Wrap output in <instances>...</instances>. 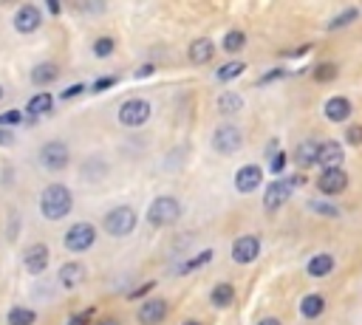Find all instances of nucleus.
I'll list each match as a JSON object with an SVG mask.
<instances>
[{"mask_svg":"<svg viewBox=\"0 0 362 325\" xmlns=\"http://www.w3.org/2000/svg\"><path fill=\"white\" fill-rule=\"evenodd\" d=\"M116 79L113 76H105V79H99V82H93V90H105V88H110Z\"/></svg>","mask_w":362,"mask_h":325,"instance_id":"obj_43","label":"nucleus"},{"mask_svg":"<svg viewBox=\"0 0 362 325\" xmlns=\"http://www.w3.org/2000/svg\"><path fill=\"white\" fill-rule=\"evenodd\" d=\"M345 141H348L351 147L362 144V124H351V127L345 130Z\"/></svg>","mask_w":362,"mask_h":325,"instance_id":"obj_34","label":"nucleus"},{"mask_svg":"<svg viewBox=\"0 0 362 325\" xmlns=\"http://www.w3.org/2000/svg\"><path fill=\"white\" fill-rule=\"evenodd\" d=\"M215 107H218V113H221V116L240 113V107H243V96H240V93H235V90H223V93L218 96Z\"/></svg>","mask_w":362,"mask_h":325,"instance_id":"obj_19","label":"nucleus"},{"mask_svg":"<svg viewBox=\"0 0 362 325\" xmlns=\"http://www.w3.org/2000/svg\"><path fill=\"white\" fill-rule=\"evenodd\" d=\"M305 271H308V277H328L331 271H334V257L331 254H314L311 260H308V266H305Z\"/></svg>","mask_w":362,"mask_h":325,"instance_id":"obj_21","label":"nucleus"},{"mask_svg":"<svg viewBox=\"0 0 362 325\" xmlns=\"http://www.w3.org/2000/svg\"><path fill=\"white\" fill-rule=\"evenodd\" d=\"M212 54H215V42H212V40H206V37L192 40V42H189V48H187V57H189V62H192V65H206V62L212 59Z\"/></svg>","mask_w":362,"mask_h":325,"instance_id":"obj_16","label":"nucleus"},{"mask_svg":"<svg viewBox=\"0 0 362 325\" xmlns=\"http://www.w3.org/2000/svg\"><path fill=\"white\" fill-rule=\"evenodd\" d=\"M105 172H107V167H105V161L102 158H96V155H90L85 164H82V175L93 184V181H102L105 178Z\"/></svg>","mask_w":362,"mask_h":325,"instance_id":"obj_26","label":"nucleus"},{"mask_svg":"<svg viewBox=\"0 0 362 325\" xmlns=\"http://www.w3.org/2000/svg\"><path fill=\"white\" fill-rule=\"evenodd\" d=\"M11 25H14L17 34H34V31L42 25V14H40V8H37L34 3H25V6H20V8L14 11Z\"/></svg>","mask_w":362,"mask_h":325,"instance_id":"obj_8","label":"nucleus"},{"mask_svg":"<svg viewBox=\"0 0 362 325\" xmlns=\"http://www.w3.org/2000/svg\"><path fill=\"white\" fill-rule=\"evenodd\" d=\"M181 325H201V322H195V319H187V322H181Z\"/></svg>","mask_w":362,"mask_h":325,"instance_id":"obj_48","label":"nucleus"},{"mask_svg":"<svg viewBox=\"0 0 362 325\" xmlns=\"http://www.w3.org/2000/svg\"><path fill=\"white\" fill-rule=\"evenodd\" d=\"M334 76H337V68L334 65H317V71H314V79L317 82H328Z\"/></svg>","mask_w":362,"mask_h":325,"instance_id":"obj_33","label":"nucleus"},{"mask_svg":"<svg viewBox=\"0 0 362 325\" xmlns=\"http://www.w3.org/2000/svg\"><path fill=\"white\" fill-rule=\"evenodd\" d=\"M113 48H116L113 37H96V40H93V54H96L99 59H102V57H110Z\"/></svg>","mask_w":362,"mask_h":325,"instance_id":"obj_31","label":"nucleus"},{"mask_svg":"<svg viewBox=\"0 0 362 325\" xmlns=\"http://www.w3.org/2000/svg\"><path fill=\"white\" fill-rule=\"evenodd\" d=\"M322 311H325V297H322V294H305V297L300 300V314H303V317L317 319Z\"/></svg>","mask_w":362,"mask_h":325,"instance_id":"obj_22","label":"nucleus"},{"mask_svg":"<svg viewBox=\"0 0 362 325\" xmlns=\"http://www.w3.org/2000/svg\"><path fill=\"white\" fill-rule=\"evenodd\" d=\"M342 158H345V153L337 141H325L317 150V164H322V170H337L342 164Z\"/></svg>","mask_w":362,"mask_h":325,"instance_id":"obj_15","label":"nucleus"},{"mask_svg":"<svg viewBox=\"0 0 362 325\" xmlns=\"http://www.w3.org/2000/svg\"><path fill=\"white\" fill-rule=\"evenodd\" d=\"M243 71H246V65H243L240 59H238V62H226L223 68L215 71V79H218V82H229V79H238Z\"/></svg>","mask_w":362,"mask_h":325,"instance_id":"obj_30","label":"nucleus"},{"mask_svg":"<svg viewBox=\"0 0 362 325\" xmlns=\"http://www.w3.org/2000/svg\"><path fill=\"white\" fill-rule=\"evenodd\" d=\"M40 164H42V170H48V172H62L68 164H71V150H68V144L65 141H48V144H42V150H40Z\"/></svg>","mask_w":362,"mask_h":325,"instance_id":"obj_6","label":"nucleus"},{"mask_svg":"<svg viewBox=\"0 0 362 325\" xmlns=\"http://www.w3.org/2000/svg\"><path fill=\"white\" fill-rule=\"evenodd\" d=\"M260 181H263V170H260L257 164H243V167L235 172V189L243 192V195L255 192V189L260 187Z\"/></svg>","mask_w":362,"mask_h":325,"instance_id":"obj_10","label":"nucleus"},{"mask_svg":"<svg viewBox=\"0 0 362 325\" xmlns=\"http://www.w3.org/2000/svg\"><path fill=\"white\" fill-rule=\"evenodd\" d=\"M59 76V68L54 65V62H40V65H34V71H31V82L34 85H48V82H54Z\"/></svg>","mask_w":362,"mask_h":325,"instance_id":"obj_24","label":"nucleus"},{"mask_svg":"<svg viewBox=\"0 0 362 325\" xmlns=\"http://www.w3.org/2000/svg\"><path fill=\"white\" fill-rule=\"evenodd\" d=\"M167 317V302L153 297L139 308V325H161Z\"/></svg>","mask_w":362,"mask_h":325,"instance_id":"obj_14","label":"nucleus"},{"mask_svg":"<svg viewBox=\"0 0 362 325\" xmlns=\"http://www.w3.org/2000/svg\"><path fill=\"white\" fill-rule=\"evenodd\" d=\"M71 209H74V195H71V189L65 184H48L42 189V195H40V212H42L45 220H54L57 223V220L68 218Z\"/></svg>","mask_w":362,"mask_h":325,"instance_id":"obj_1","label":"nucleus"},{"mask_svg":"<svg viewBox=\"0 0 362 325\" xmlns=\"http://www.w3.org/2000/svg\"><path fill=\"white\" fill-rule=\"evenodd\" d=\"M90 317H93V308L79 311V314H74V317L68 319V325H88V322H90Z\"/></svg>","mask_w":362,"mask_h":325,"instance_id":"obj_36","label":"nucleus"},{"mask_svg":"<svg viewBox=\"0 0 362 325\" xmlns=\"http://www.w3.org/2000/svg\"><path fill=\"white\" fill-rule=\"evenodd\" d=\"M286 161H288V155H286V153H274V155H272V164H269V167H272V172H274V175H280V172L286 170Z\"/></svg>","mask_w":362,"mask_h":325,"instance_id":"obj_35","label":"nucleus"},{"mask_svg":"<svg viewBox=\"0 0 362 325\" xmlns=\"http://www.w3.org/2000/svg\"><path fill=\"white\" fill-rule=\"evenodd\" d=\"M20 122H23V113L20 110H8V113L0 116V124H20Z\"/></svg>","mask_w":362,"mask_h":325,"instance_id":"obj_37","label":"nucleus"},{"mask_svg":"<svg viewBox=\"0 0 362 325\" xmlns=\"http://www.w3.org/2000/svg\"><path fill=\"white\" fill-rule=\"evenodd\" d=\"M291 198V184L283 178V181H272L269 187H266V192H263V206L269 209V212H274V209H280L286 201Z\"/></svg>","mask_w":362,"mask_h":325,"instance_id":"obj_12","label":"nucleus"},{"mask_svg":"<svg viewBox=\"0 0 362 325\" xmlns=\"http://www.w3.org/2000/svg\"><path fill=\"white\" fill-rule=\"evenodd\" d=\"M317 187H320L322 195H339L348 187V172L339 170V167L337 170H322V175L317 178Z\"/></svg>","mask_w":362,"mask_h":325,"instance_id":"obj_11","label":"nucleus"},{"mask_svg":"<svg viewBox=\"0 0 362 325\" xmlns=\"http://www.w3.org/2000/svg\"><path fill=\"white\" fill-rule=\"evenodd\" d=\"M136 209L133 206H113L105 218H102V229H105V235H110V237H127V235H133V229H136Z\"/></svg>","mask_w":362,"mask_h":325,"instance_id":"obj_2","label":"nucleus"},{"mask_svg":"<svg viewBox=\"0 0 362 325\" xmlns=\"http://www.w3.org/2000/svg\"><path fill=\"white\" fill-rule=\"evenodd\" d=\"M8 144H14V133L0 127V147H8Z\"/></svg>","mask_w":362,"mask_h":325,"instance_id":"obj_41","label":"nucleus"},{"mask_svg":"<svg viewBox=\"0 0 362 325\" xmlns=\"http://www.w3.org/2000/svg\"><path fill=\"white\" fill-rule=\"evenodd\" d=\"M6 322H8V325H34V322H37V314H34L31 308L17 305V308H11V311H8Z\"/></svg>","mask_w":362,"mask_h":325,"instance_id":"obj_29","label":"nucleus"},{"mask_svg":"<svg viewBox=\"0 0 362 325\" xmlns=\"http://www.w3.org/2000/svg\"><path fill=\"white\" fill-rule=\"evenodd\" d=\"M0 99H3V85H0Z\"/></svg>","mask_w":362,"mask_h":325,"instance_id":"obj_49","label":"nucleus"},{"mask_svg":"<svg viewBox=\"0 0 362 325\" xmlns=\"http://www.w3.org/2000/svg\"><path fill=\"white\" fill-rule=\"evenodd\" d=\"M178 215H181V203H178V198H173V195H158V198L147 206V223L156 226V229L175 223Z\"/></svg>","mask_w":362,"mask_h":325,"instance_id":"obj_3","label":"nucleus"},{"mask_svg":"<svg viewBox=\"0 0 362 325\" xmlns=\"http://www.w3.org/2000/svg\"><path fill=\"white\" fill-rule=\"evenodd\" d=\"M153 73V65H141L139 71H136V76H150Z\"/></svg>","mask_w":362,"mask_h":325,"instance_id":"obj_44","label":"nucleus"},{"mask_svg":"<svg viewBox=\"0 0 362 325\" xmlns=\"http://www.w3.org/2000/svg\"><path fill=\"white\" fill-rule=\"evenodd\" d=\"M96 325H119V319H113V317H102Z\"/></svg>","mask_w":362,"mask_h":325,"instance_id":"obj_45","label":"nucleus"},{"mask_svg":"<svg viewBox=\"0 0 362 325\" xmlns=\"http://www.w3.org/2000/svg\"><path fill=\"white\" fill-rule=\"evenodd\" d=\"M153 285H156L153 280H150V283H144V285H139L136 291H130V294H127V300H139V297H144L147 291H153Z\"/></svg>","mask_w":362,"mask_h":325,"instance_id":"obj_40","label":"nucleus"},{"mask_svg":"<svg viewBox=\"0 0 362 325\" xmlns=\"http://www.w3.org/2000/svg\"><path fill=\"white\" fill-rule=\"evenodd\" d=\"M240 147H243V136H240L238 127H232V124L215 127V133H212V150H215V153L232 155V153H238Z\"/></svg>","mask_w":362,"mask_h":325,"instance_id":"obj_7","label":"nucleus"},{"mask_svg":"<svg viewBox=\"0 0 362 325\" xmlns=\"http://www.w3.org/2000/svg\"><path fill=\"white\" fill-rule=\"evenodd\" d=\"M82 90H85V85H82V82H79V85H68V88L59 93V99H74V96H76V93H82Z\"/></svg>","mask_w":362,"mask_h":325,"instance_id":"obj_38","label":"nucleus"},{"mask_svg":"<svg viewBox=\"0 0 362 325\" xmlns=\"http://www.w3.org/2000/svg\"><path fill=\"white\" fill-rule=\"evenodd\" d=\"M57 280H59V285L62 288H76L82 280H85V266L82 263H62L59 266V271H57Z\"/></svg>","mask_w":362,"mask_h":325,"instance_id":"obj_17","label":"nucleus"},{"mask_svg":"<svg viewBox=\"0 0 362 325\" xmlns=\"http://www.w3.org/2000/svg\"><path fill=\"white\" fill-rule=\"evenodd\" d=\"M311 209H314V212H322V215H339L337 206H331V203L325 206V203H320V201H311Z\"/></svg>","mask_w":362,"mask_h":325,"instance_id":"obj_39","label":"nucleus"},{"mask_svg":"<svg viewBox=\"0 0 362 325\" xmlns=\"http://www.w3.org/2000/svg\"><path fill=\"white\" fill-rule=\"evenodd\" d=\"M221 48L229 51V54H238L240 48H246V34L238 31V28H235V31H226L223 40H221Z\"/></svg>","mask_w":362,"mask_h":325,"instance_id":"obj_27","label":"nucleus"},{"mask_svg":"<svg viewBox=\"0 0 362 325\" xmlns=\"http://www.w3.org/2000/svg\"><path fill=\"white\" fill-rule=\"evenodd\" d=\"M257 325H280V319H274V317H269V319H260Z\"/></svg>","mask_w":362,"mask_h":325,"instance_id":"obj_47","label":"nucleus"},{"mask_svg":"<svg viewBox=\"0 0 362 325\" xmlns=\"http://www.w3.org/2000/svg\"><path fill=\"white\" fill-rule=\"evenodd\" d=\"M212 257H215V252H212V249H204V252H198L195 257H189L187 263H181V266H178V274H189V271H195V268L206 266Z\"/></svg>","mask_w":362,"mask_h":325,"instance_id":"obj_28","label":"nucleus"},{"mask_svg":"<svg viewBox=\"0 0 362 325\" xmlns=\"http://www.w3.org/2000/svg\"><path fill=\"white\" fill-rule=\"evenodd\" d=\"M48 11H51V14H59V11H62V6H59V3H54V0H51V3H48Z\"/></svg>","mask_w":362,"mask_h":325,"instance_id":"obj_46","label":"nucleus"},{"mask_svg":"<svg viewBox=\"0 0 362 325\" xmlns=\"http://www.w3.org/2000/svg\"><path fill=\"white\" fill-rule=\"evenodd\" d=\"M322 113L328 122H345L351 116V102L345 96H331L325 105H322Z\"/></svg>","mask_w":362,"mask_h":325,"instance_id":"obj_18","label":"nucleus"},{"mask_svg":"<svg viewBox=\"0 0 362 325\" xmlns=\"http://www.w3.org/2000/svg\"><path fill=\"white\" fill-rule=\"evenodd\" d=\"M260 257V237L255 235H240L235 243H232V260L238 266H246V263H255Z\"/></svg>","mask_w":362,"mask_h":325,"instance_id":"obj_9","label":"nucleus"},{"mask_svg":"<svg viewBox=\"0 0 362 325\" xmlns=\"http://www.w3.org/2000/svg\"><path fill=\"white\" fill-rule=\"evenodd\" d=\"M317 150H320V144H317L314 138L300 141V144H297V150H294V161H297L303 170H308L311 164H317Z\"/></svg>","mask_w":362,"mask_h":325,"instance_id":"obj_20","label":"nucleus"},{"mask_svg":"<svg viewBox=\"0 0 362 325\" xmlns=\"http://www.w3.org/2000/svg\"><path fill=\"white\" fill-rule=\"evenodd\" d=\"M150 116H153V105L147 99H127L119 107V124L124 127H141L150 122Z\"/></svg>","mask_w":362,"mask_h":325,"instance_id":"obj_5","label":"nucleus"},{"mask_svg":"<svg viewBox=\"0 0 362 325\" xmlns=\"http://www.w3.org/2000/svg\"><path fill=\"white\" fill-rule=\"evenodd\" d=\"M51 107H54V96L42 90V93H34V96L28 99L25 113H31V116H42V113H51Z\"/></svg>","mask_w":362,"mask_h":325,"instance_id":"obj_23","label":"nucleus"},{"mask_svg":"<svg viewBox=\"0 0 362 325\" xmlns=\"http://www.w3.org/2000/svg\"><path fill=\"white\" fill-rule=\"evenodd\" d=\"M232 300H235V288L229 283H218L212 288V294H209V302L215 308H226V305H232Z\"/></svg>","mask_w":362,"mask_h":325,"instance_id":"obj_25","label":"nucleus"},{"mask_svg":"<svg viewBox=\"0 0 362 325\" xmlns=\"http://www.w3.org/2000/svg\"><path fill=\"white\" fill-rule=\"evenodd\" d=\"M93 240H96V226L88 223V220H79V223H74V226L65 232L62 246H65L68 252H74V254H82V252H88V249L93 246Z\"/></svg>","mask_w":362,"mask_h":325,"instance_id":"obj_4","label":"nucleus"},{"mask_svg":"<svg viewBox=\"0 0 362 325\" xmlns=\"http://www.w3.org/2000/svg\"><path fill=\"white\" fill-rule=\"evenodd\" d=\"M23 266H25V271L28 274H42L45 271V266H48V246L45 243H34V246H28L25 252H23Z\"/></svg>","mask_w":362,"mask_h":325,"instance_id":"obj_13","label":"nucleus"},{"mask_svg":"<svg viewBox=\"0 0 362 325\" xmlns=\"http://www.w3.org/2000/svg\"><path fill=\"white\" fill-rule=\"evenodd\" d=\"M283 73H286L283 68H274V71H269L266 76H260V82H263V85H266V82H274V79H277V76H283Z\"/></svg>","mask_w":362,"mask_h":325,"instance_id":"obj_42","label":"nucleus"},{"mask_svg":"<svg viewBox=\"0 0 362 325\" xmlns=\"http://www.w3.org/2000/svg\"><path fill=\"white\" fill-rule=\"evenodd\" d=\"M356 14H359V8H345L342 14H337V17L328 23V28H342V25H348L351 20H356Z\"/></svg>","mask_w":362,"mask_h":325,"instance_id":"obj_32","label":"nucleus"}]
</instances>
